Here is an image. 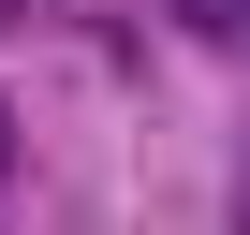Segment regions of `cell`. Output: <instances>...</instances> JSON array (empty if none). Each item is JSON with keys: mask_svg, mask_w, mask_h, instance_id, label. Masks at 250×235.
I'll return each mask as SVG.
<instances>
[{"mask_svg": "<svg viewBox=\"0 0 250 235\" xmlns=\"http://www.w3.org/2000/svg\"><path fill=\"white\" fill-rule=\"evenodd\" d=\"M177 30H206V44H250V0H162Z\"/></svg>", "mask_w": 250, "mask_h": 235, "instance_id": "obj_1", "label": "cell"}, {"mask_svg": "<svg viewBox=\"0 0 250 235\" xmlns=\"http://www.w3.org/2000/svg\"><path fill=\"white\" fill-rule=\"evenodd\" d=\"M0 176H15V118H0Z\"/></svg>", "mask_w": 250, "mask_h": 235, "instance_id": "obj_2", "label": "cell"}]
</instances>
